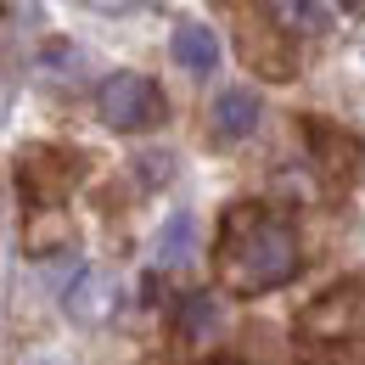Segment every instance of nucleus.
<instances>
[{
  "label": "nucleus",
  "mask_w": 365,
  "mask_h": 365,
  "mask_svg": "<svg viewBox=\"0 0 365 365\" xmlns=\"http://www.w3.org/2000/svg\"><path fill=\"white\" fill-rule=\"evenodd\" d=\"M96 113H101L107 130L135 135V130L163 124L169 101H163V91H158V79H146V73H113V79L96 91Z\"/></svg>",
  "instance_id": "2"
},
{
  "label": "nucleus",
  "mask_w": 365,
  "mask_h": 365,
  "mask_svg": "<svg viewBox=\"0 0 365 365\" xmlns=\"http://www.w3.org/2000/svg\"><path fill=\"white\" fill-rule=\"evenodd\" d=\"M214 270L242 298L287 287L298 275V225L275 208L236 202L220 225V242H214Z\"/></svg>",
  "instance_id": "1"
},
{
  "label": "nucleus",
  "mask_w": 365,
  "mask_h": 365,
  "mask_svg": "<svg viewBox=\"0 0 365 365\" xmlns=\"http://www.w3.org/2000/svg\"><path fill=\"white\" fill-rule=\"evenodd\" d=\"M175 62H180L185 73H214L220 68V34L208 29V23H185L175 29Z\"/></svg>",
  "instance_id": "5"
},
{
  "label": "nucleus",
  "mask_w": 365,
  "mask_h": 365,
  "mask_svg": "<svg viewBox=\"0 0 365 365\" xmlns=\"http://www.w3.org/2000/svg\"><path fill=\"white\" fill-rule=\"evenodd\" d=\"M220 326H225V315H220V304L208 292H185L180 298V343L202 349V343L220 337Z\"/></svg>",
  "instance_id": "6"
},
{
  "label": "nucleus",
  "mask_w": 365,
  "mask_h": 365,
  "mask_svg": "<svg viewBox=\"0 0 365 365\" xmlns=\"http://www.w3.org/2000/svg\"><path fill=\"white\" fill-rule=\"evenodd\" d=\"M73 180H79V158H62V169H51V152H29V158H23V191H29L34 202H46V208Z\"/></svg>",
  "instance_id": "3"
},
{
  "label": "nucleus",
  "mask_w": 365,
  "mask_h": 365,
  "mask_svg": "<svg viewBox=\"0 0 365 365\" xmlns=\"http://www.w3.org/2000/svg\"><path fill=\"white\" fill-rule=\"evenodd\" d=\"M169 163H175V158H158V152H146V158H140V175H146V180H169Z\"/></svg>",
  "instance_id": "10"
},
{
  "label": "nucleus",
  "mask_w": 365,
  "mask_h": 365,
  "mask_svg": "<svg viewBox=\"0 0 365 365\" xmlns=\"http://www.w3.org/2000/svg\"><path fill=\"white\" fill-rule=\"evenodd\" d=\"M208 118H214V130H220L225 140H247L253 130H259V96L242 91V85H236V91H220Z\"/></svg>",
  "instance_id": "4"
},
{
  "label": "nucleus",
  "mask_w": 365,
  "mask_h": 365,
  "mask_svg": "<svg viewBox=\"0 0 365 365\" xmlns=\"http://www.w3.org/2000/svg\"><path fill=\"white\" fill-rule=\"evenodd\" d=\"M264 17H275V23H292V29H304V34H315V29H326V23H331V6H309V0H292V6H270Z\"/></svg>",
  "instance_id": "9"
},
{
  "label": "nucleus",
  "mask_w": 365,
  "mask_h": 365,
  "mask_svg": "<svg viewBox=\"0 0 365 365\" xmlns=\"http://www.w3.org/2000/svg\"><path fill=\"white\" fill-rule=\"evenodd\" d=\"M197 236H202L197 214H169V220H163V230H158V264H163V270L185 264V259L197 253Z\"/></svg>",
  "instance_id": "7"
},
{
  "label": "nucleus",
  "mask_w": 365,
  "mask_h": 365,
  "mask_svg": "<svg viewBox=\"0 0 365 365\" xmlns=\"http://www.w3.org/2000/svg\"><path fill=\"white\" fill-rule=\"evenodd\" d=\"M29 365H62V360H29Z\"/></svg>",
  "instance_id": "11"
},
{
  "label": "nucleus",
  "mask_w": 365,
  "mask_h": 365,
  "mask_svg": "<svg viewBox=\"0 0 365 365\" xmlns=\"http://www.w3.org/2000/svg\"><path fill=\"white\" fill-rule=\"evenodd\" d=\"M242 56H247V62H253L264 79H292V56H287V51H275L270 29H259V23L242 34Z\"/></svg>",
  "instance_id": "8"
}]
</instances>
